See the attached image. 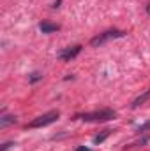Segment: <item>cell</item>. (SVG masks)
I'll return each mask as SVG.
<instances>
[{"mask_svg": "<svg viewBox=\"0 0 150 151\" xmlns=\"http://www.w3.org/2000/svg\"><path fill=\"white\" fill-rule=\"evenodd\" d=\"M76 151H92V150H90V148H85V146H79Z\"/></svg>", "mask_w": 150, "mask_h": 151, "instance_id": "cell-11", "label": "cell"}, {"mask_svg": "<svg viewBox=\"0 0 150 151\" xmlns=\"http://www.w3.org/2000/svg\"><path fill=\"white\" fill-rule=\"evenodd\" d=\"M58 116H60L58 111H50V113L42 114V116H37L36 119H32V121L27 125V128H41V127L51 125V123H55V121L58 119Z\"/></svg>", "mask_w": 150, "mask_h": 151, "instance_id": "cell-2", "label": "cell"}, {"mask_svg": "<svg viewBox=\"0 0 150 151\" xmlns=\"http://www.w3.org/2000/svg\"><path fill=\"white\" fill-rule=\"evenodd\" d=\"M117 116V113L113 109H99L94 113H85V114H78L76 119H83L88 123H101V121H110Z\"/></svg>", "mask_w": 150, "mask_h": 151, "instance_id": "cell-1", "label": "cell"}, {"mask_svg": "<svg viewBox=\"0 0 150 151\" xmlns=\"http://www.w3.org/2000/svg\"><path fill=\"white\" fill-rule=\"evenodd\" d=\"M110 134H111V130H104L101 135H95V137H94V142H95V144H101V142H103V141L110 135Z\"/></svg>", "mask_w": 150, "mask_h": 151, "instance_id": "cell-8", "label": "cell"}, {"mask_svg": "<svg viewBox=\"0 0 150 151\" xmlns=\"http://www.w3.org/2000/svg\"><path fill=\"white\" fill-rule=\"evenodd\" d=\"M149 130H150V119L149 121H145L143 125L138 127V132H140V134H141V132H149Z\"/></svg>", "mask_w": 150, "mask_h": 151, "instance_id": "cell-9", "label": "cell"}, {"mask_svg": "<svg viewBox=\"0 0 150 151\" xmlns=\"http://www.w3.org/2000/svg\"><path fill=\"white\" fill-rule=\"evenodd\" d=\"M149 99H150V90H149V91H145L143 95H140V97L133 102V107H140V106H141V104H145Z\"/></svg>", "mask_w": 150, "mask_h": 151, "instance_id": "cell-6", "label": "cell"}, {"mask_svg": "<svg viewBox=\"0 0 150 151\" xmlns=\"http://www.w3.org/2000/svg\"><path fill=\"white\" fill-rule=\"evenodd\" d=\"M79 51H81V46L76 44L73 47H67V49L60 51V53H58V58H60V60H71V58H74L76 55H79Z\"/></svg>", "mask_w": 150, "mask_h": 151, "instance_id": "cell-4", "label": "cell"}, {"mask_svg": "<svg viewBox=\"0 0 150 151\" xmlns=\"http://www.w3.org/2000/svg\"><path fill=\"white\" fill-rule=\"evenodd\" d=\"M124 35H125V34L120 32V30H108V32L99 34L97 37H94L90 40V44H92L94 47H97V46H103L104 42H108V40H111V39H118V37H124Z\"/></svg>", "mask_w": 150, "mask_h": 151, "instance_id": "cell-3", "label": "cell"}, {"mask_svg": "<svg viewBox=\"0 0 150 151\" xmlns=\"http://www.w3.org/2000/svg\"><path fill=\"white\" fill-rule=\"evenodd\" d=\"M11 146H14V144H12V142H5V144H4V146L0 148V151H7L9 148H11Z\"/></svg>", "mask_w": 150, "mask_h": 151, "instance_id": "cell-10", "label": "cell"}, {"mask_svg": "<svg viewBox=\"0 0 150 151\" xmlns=\"http://www.w3.org/2000/svg\"><path fill=\"white\" fill-rule=\"evenodd\" d=\"M18 119H16V116H2V119H0V127L4 128V127H7V125H11V123H16Z\"/></svg>", "mask_w": 150, "mask_h": 151, "instance_id": "cell-7", "label": "cell"}, {"mask_svg": "<svg viewBox=\"0 0 150 151\" xmlns=\"http://www.w3.org/2000/svg\"><path fill=\"white\" fill-rule=\"evenodd\" d=\"M58 28H60L58 25L50 23V21H42V23H39V30H41L42 34H53V32H57Z\"/></svg>", "mask_w": 150, "mask_h": 151, "instance_id": "cell-5", "label": "cell"}, {"mask_svg": "<svg viewBox=\"0 0 150 151\" xmlns=\"http://www.w3.org/2000/svg\"><path fill=\"white\" fill-rule=\"evenodd\" d=\"M39 79V74H32V81H37Z\"/></svg>", "mask_w": 150, "mask_h": 151, "instance_id": "cell-12", "label": "cell"}]
</instances>
